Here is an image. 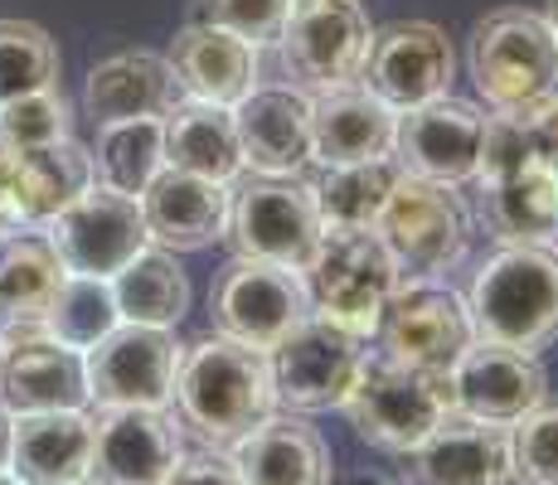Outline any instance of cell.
Listing matches in <instances>:
<instances>
[{"label": "cell", "mask_w": 558, "mask_h": 485, "mask_svg": "<svg viewBox=\"0 0 558 485\" xmlns=\"http://www.w3.org/2000/svg\"><path fill=\"white\" fill-rule=\"evenodd\" d=\"M170 403H175L180 427H190L204 447H233L263 417L277 413V388H272V369H267V354L219 336V330L185 344Z\"/></svg>", "instance_id": "1"}, {"label": "cell", "mask_w": 558, "mask_h": 485, "mask_svg": "<svg viewBox=\"0 0 558 485\" xmlns=\"http://www.w3.org/2000/svg\"><path fill=\"white\" fill-rule=\"evenodd\" d=\"M466 316L476 340L539 354L558 340V247L500 243L466 287Z\"/></svg>", "instance_id": "2"}, {"label": "cell", "mask_w": 558, "mask_h": 485, "mask_svg": "<svg viewBox=\"0 0 558 485\" xmlns=\"http://www.w3.org/2000/svg\"><path fill=\"white\" fill-rule=\"evenodd\" d=\"M302 282L311 316L369 344L403 277L374 229H326L311 263L302 267Z\"/></svg>", "instance_id": "3"}, {"label": "cell", "mask_w": 558, "mask_h": 485, "mask_svg": "<svg viewBox=\"0 0 558 485\" xmlns=\"http://www.w3.org/2000/svg\"><path fill=\"white\" fill-rule=\"evenodd\" d=\"M374 233L389 247L403 282H442L466 257L476 223H471V204L452 185L399 175Z\"/></svg>", "instance_id": "4"}, {"label": "cell", "mask_w": 558, "mask_h": 485, "mask_svg": "<svg viewBox=\"0 0 558 485\" xmlns=\"http://www.w3.org/2000/svg\"><path fill=\"white\" fill-rule=\"evenodd\" d=\"M471 83L490 112H514L558 88V39L534 10H496L471 29Z\"/></svg>", "instance_id": "5"}, {"label": "cell", "mask_w": 558, "mask_h": 485, "mask_svg": "<svg viewBox=\"0 0 558 485\" xmlns=\"http://www.w3.org/2000/svg\"><path fill=\"white\" fill-rule=\"evenodd\" d=\"M452 408V384L447 374L408 369L384 354H369L360 369L355 388L345 398V417L355 423V433L379 451L408 457Z\"/></svg>", "instance_id": "6"}, {"label": "cell", "mask_w": 558, "mask_h": 485, "mask_svg": "<svg viewBox=\"0 0 558 485\" xmlns=\"http://www.w3.org/2000/svg\"><path fill=\"white\" fill-rule=\"evenodd\" d=\"M369 45H374L369 15L355 0H296L282 35H277L287 78H292V88L311 97L360 83Z\"/></svg>", "instance_id": "7"}, {"label": "cell", "mask_w": 558, "mask_h": 485, "mask_svg": "<svg viewBox=\"0 0 558 485\" xmlns=\"http://www.w3.org/2000/svg\"><path fill=\"white\" fill-rule=\"evenodd\" d=\"M209 316L219 336L267 354L311 316V296L302 272H292V267L233 257L209 287Z\"/></svg>", "instance_id": "8"}, {"label": "cell", "mask_w": 558, "mask_h": 485, "mask_svg": "<svg viewBox=\"0 0 558 485\" xmlns=\"http://www.w3.org/2000/svg\"><path fill=\"white\" fill-rule=\"evenodd\" d=\"M316 194L302 180H243L229 190V233L233 257H257L302 272L320 243Z\"/></svg>", "instance_id": "9"}, {"label": "cell", "mask_w": 558, "mask_h": 485, "mask_svg": "<svg viewBox=\"0 0 558 485\" xmlns=\"http://www.w3.org/2000/svg\"><path fill=\"white\" fill-rule=\"evenodd\" d=\"M45 239L59 253L63 272L78 277H102L112 282L136 253L151 247L142 219V199L132 194H117L107 185H88L69 209H59L45 223Z\"/></svg>", "instance_id": "10"}, {"label": "cell", "mask_w": 558, "mask_h": 485, "mask_svg": "<svg viewBox=\"0 0 558 485\" xmlns=\"http://www.w3.org/2000/svg\"><path fill=\"white\" fill-rule=\"evenodd\" d=\"M364 360H369L364 340L336 330L330 320L306 316L282 344L267 350L277 408L282 413H330V408H345Z\"/></svg>", "instance_id": "11"}, {"label": "cell", "mask_w": 558, "mask_h": 485, "mask_svg": "<svg viewBox=\"0 0 558 485\" xmlns=\"http://www.w3.org/2000/svg\"><path fill=\"white\" fill-rule=\"evenodd\" d=\"M180 350H185V344H175L170 330L122 320L112 336H102L83 354L88 403H98V408H170Z\"/></svg>", "instance_id": "12"}, {"label": "cell", "mask_w": 558, "mask_h": 485, "mask_svg": "<svg viewBox=\"0 0 558 485\" xmlns=\"http://www.w3.org/2000/svg\"><path fill=\"white\" fill-rule=\"evenodd\" d=\"M379 354L408 369L447 374L461 360L476 330H471L466 301L442 282H399L389 311L379 320Z\"/></svg>", "instance_id": "13"}, {"label": "cell", "mask_w": 558, "mask_h": 485, "mask_svg": "<svg viewBox=\"0 0 558 485\" xmlns=\"http://www.w3.org/2000/svg\"><path fill=\"white\" fill-rule=\"evenodd\" d=\"M0 403L15 417L88 408L83 354L59 344L39 320H0Z\"/></svg>", "instance_id": "14"}, {"label": "cell", "mask_w": 558, "mask_h": 485, "mask_svg": "<svg viewBox=\"0 0 558 485\" xmlns=\"http://www.w3.org/2000/svg\"><path fill=\"white\" fill-rule=\"evenodd\" d=\"M481 142H486V112L461 97H433L423 107L399 112L393 132V160L403 175L437 180V185H471L481 166Z\"/></svg>", "instance_id": "15"}, {"label": "cell", "mask_w": 558, "mask_h": 485, "mask_svg": "<svg viewBox=\"0 0 558 485\" xmlns=\"http://www.w3.org/2000/svg\"><path fill=\"white\" fill-rule=\"evenodd\" d=\"M457 78V53L442 25L433 20H393L389 29H379L364 59V88L379 102H389L393 112L423 107L433 97H447Z\"/></svg>", "instance_id": "16"}, {"label": "cell", "mask_w": 558, "mask_h": 485, "mask_svg": "<svg viewBox=\"0 0 558 485\" xmlns=\"http://www.w3.org/2000/svg\"><path fill=\"white\" fill-rule=\"evenodd\" d=\"M185 457L180 417L166 408H98L93 413V485H160Z\"/></svg>", "instance_id": "17"}, {"label": "cell", "mask_w": 558, "mask_h": 485, "mask_svg": "<svg viewBox=\"0 0 558 485\" xmlns=\"http://www.w3.org/2000/svg\"><path fill=\"white\" fill-rule=\"evenodd\" d=\"M447 384H452L457 413L476 417V423H496V427L520 423L530 408H539L549 398L539 354H520L490 340H471L461 350V360L447 369Z\"/></svg>", "instance_id": "18"}, {"label": "cell", "mask_w": 558, "mask_h": 485, "mask_svg": "<svg viewBox=\"0 0 558 485\" xmlns=\"http://www.w3.org/2000/svg\"><path fill=\"white\" fill-rule=\"evenodd\" d=\"M93 185L88 146L73 136L35 150H0V223L39 229Z\"/></svg>", "instance_id": "19"}, {"label": "cell", "mask_w": 558, "mask_h": 485, "mask_svg": "<svg viewBox=\"0 0 558 485\" xmlns=\"http://www.w3.org/2000/svg\"><path fill=\"white\" fill-rule=\"evenodd\" d=\"M243 170L263 180H296L311 166V93L292 83H257L233 107Z\"/></svg>", "instance_id": "20"}, {"label": "cell", "mask_w": 558, "mask_h": 485, "mask_svg": "<svg viewBox=\"0 0 558 485\" xmlns=\"http://www.w3.org/2000/svg\"><path fill=\"white\" fill-rule=\"evenodd\" d=\"M413 485H510V427L476 423L466 413H447L413 451Z\"/></svg>", "instance_id": "21"}, {"label": "cell", "mask_w": 558, "mask_h": 485, "mask_svg": "<svg viewBox=\"0 0 558 485\" xmlns=\"http://www.w3.org/2000/svg\"><path fill=\"white\" fill-rule=\"evenodd\" d=\"M229 190L214 180L185 175V170H160L142 194V219L151 233V247L166 253H204L229 233Z\"/></svg>", "instance_id": "22"}, {"label": "cell", "mask_w": 558, "mask_h": 485, "mask_svg": "<svg viewBox=\"0 0 558 485\" xmlns=\"http://www.w3.org/2000/svg\"><path fill=\"white\" fill-rule=\"evenodd\" d=\"M393 132H399V112L364 83L311 97V160L326 170L393 156Z\"/></svg>", "instance_id": "23"}, {"label": "cell", "mask_w": 558, "mask_h": 485, "mask_svg": "<svg viewBox=\"0 0 558 485\" xmlns=\"http://www.w3.org/2000/svg\"><path fill=\"white\" fill-rule=\"evenodd\" d=\"M180 97L185 93H180L166 53L126 49L93 63L88 83H83V112L93 117V126L136 122V117H166Z\"/></svg>", "instance_id": "24"}, {"label": "cell", "mask_w": 558, "mask_h": 485, "mask_svg": "<svg viewBox=\"0 0 558 485\" xmlns=\"http://www.w3.org/2000/svg\"><path fill=\"white\" fill-rule=\"evenodd\" d=\"M243 485H330V447L302 413H272L229 447Z\"/></svg>", "instance_id": "25"}, {"label": "cell", "mask_w": 558, "mask_h": 485, "mask_svg": "<svg viewBox=\"0 0 558 485\" xmlns=\"http://www.w3.org/2000/svg\"><path fill=\"white\" fill-rule=\"evenodd\" d=\"M170 69L185 97L195 102H214V107H239L243 97L257 88V49L243 45L239 35L219 25H185L170 45Z\"/></svg>", "instance_id": "26"}, {"label": "cell", "mask_w": 558, "mask_h": 485, "mask_svg": "<svg viewBox=\"0 0 558 485\" xmlns=\"http://www.w3.org/2000/svg\"><path fill=\"white\" fill-rule=\"evenodd\" d=\"M93 461V413L63 408V413H20L15 447H10V476L20 485H83Z\"/></svg>", "instance_id": "27"}, {"label": "cell", "mask_w": 558, "mask_h": 485, "mask_svg": "<svg viewBox=\"0 0 558 485\" xmlns=\"http://www.w3.org/2000/svg\"><path fill=\"white\" fill-rule=\"evenodd\" d=\"M166 166L214 180V185H239L243 150H239V132H233V107L180 97L166 112Z\"/></svg>", "instance_id": "28"}, {"label": "cell", "mask_w": 558, "mask_h": 485, "mask_svg": "<svg viewBox=\"0 0 558 485\" xmlns=\"http://www.w3.org/2000/svg\"><path fill=\"white\" fill-rule=\"evenodd\" d=\"M481 214L500 243H554L558 233V166L549 160H524L510 175L486 180Z\"/></svg>", "instance_id": "29"}, {"label": "cell", "mask_w": 558, "mask_h": 485, "mask_svg": "<svg viewBox=\"0 0 558 485\" xmlns=\"http://www.w3.org/2000/svg\"><path fill=\"white\" fill-rule=\"evenodd\" d=\"M112 296H117L122 320H132V326L175 330L190 311V277L175 253L146 247V253H136L132 263L112 277Z\"/></svg>", "instance_id": "30"}, {"label": "cell", "mask_w": 558, "mask_h": 485, "mask_svg": "<svg viewBox=\"0 0 558 485\" xmlns=\"http://www.w3.org/2000/svg\"><path fill=\"white\" fill-rule=\"evenodd\" d=\"M93 185L142 199L146 185L166 170V117H136V122L98 126V142L88 150Z\"/></svg>", "instance_id": "31"}, {"label": "cell", "mask_w": 558, "mask_h": 485, "mask_svg": "<svg viewBox=\"0 0 558 485\" xmlns=\"http://www.w3.org/2000/svg\"><path fill=\"white\" fill-rule=\"evenodd\" d=\"M403 166L393 156L360 160V166H330L326 175L311 185L320 209V229H374L399 185Z\"/></svg>", "instance_id": "32"}, {"label": "cell", "mask_w": 558, "mask_h": 485, "mask_svg": "<svg viewBox=\"0 0 558 485\" xmlns=\"http://www.w3.org/2000/svg\"><path fill=\"white\" fill-rule=\"evenodd\" d=\"M63 282V263L45 233H5L0 243V320H39Z\"/></svg>", "instance_id": "33"}, {"label": "cell", "mask_w": 558, "mask_h": 485, "mask_svg": "<svg viewBox=\"0 0 558 485\" xmlns=\"http://www.w3.org/2000/svg\"><path fill=\"white\" fill-rule=\"evenodd\" d=\"M39 326H45L59 344L88 354L102 336H112V330L122 326V311H117L112 282H102V277L63 272V282H59V291H53L49 311L39 316Z\"/></svg>", "instance_id": "34"}, {"label": "cell", "mask_w": 558, "mask_h": 485, "mask_svg": "<svg viewBox=\"0 0 558 485\" xmlns=\"http://www.w3.org/2000/svg\"><path fill=\"white\" fill-rule=\"evenodd\" d=\"M59 88V45L29 20H0V102Z\"/></svg>", "instance_id": "35"}, {"label": "cell", "mask_w": 558, "mask_h": 485, "mask_svg": "<svg viewBox=\"0 0 558 485\" xmlns=\"http://www.w3.org/2000/svg\"><path fill=\"white\" fill-rule=\"evenodd\" d=\"M69 102L59 88H39L25 97H10L0 102V146L5 150H35V146H53L69 136Z\"/></svg>", "instance_id": "36"}, {"label": "cell", "mask_w": 558, "mask_h": 485, "mask_svg": "<svg viewBox=\"0 0 558 485\" xmlns=\"http://www.w3.org/2000/svg\"><path fill=\"white\" fill-rule=\"evenodd\" d=\"M510 481L558 485V403L549 398L510 423Z\"/></svg>", "instance_id": "37"}, {"label": "cell", "mask_w": 558, "mask_h": 485, "mask_svg": "<svg viewBox=\"0 0 558 485\" xmlns=\"http://www.w3.org/2000/svg\"><path fill=\"white\" fill-rule=\"evenodd\" d=\"M292 5L296 0H199V20L229 29V35H239L253 49H267L277 45Z\"/></svg>", "instance_id": "38"}, {"label": "cell", "mask_w": 558, "mask_h": 485, "mask_svg": "<svg viewBox=\"0 0 558 485\" xmlns=\"http://www.w3.org/2000/svg\"><path fill=\"white\" fill-rule=\"evenodd\" d=\"M506 117L514 122V136H520L524 156L558 166V88L534 97V102H524V107H514Z\"/></svg>", "instance_id": "39"}, {"label": "cell", "mask_w": 558, "mask_h": 485, "mask_svg": "<svg viewBox=\"0 0 558 485\" xmlns=\"http://www.w3.org/2000/svg\"><path fill=\"white\" fill-rule=\"evenodd\" d=\"M160 485H243V481L229 447H199V451H185Z\"/></svg>", "instance_id": "40"}, {"label": "cell", "mask_w": 558, "mask_h": 485, "mask_svg": "<svg viewBox=\"0 0 558 485\" xmlns=\"http://www.w3.org/2000/svg\"><path fill=\"white\" fill-rule=\"evenodd\" d=\"M10 447H15V413L0 403V471H10Z\"/></svg>", "instance_id": "41"}, {"label": "cell", "mask_w": 558, "mask_h": 485, "mask_svg": "<svg viewBox=\"0 0 558 485\" xmlns=\"http://www.w3.org/2000/svg\"><path fill=\"white\" fill-rule=\"evenodd\" d=\"M340 485H399V481H389V476H350V481H340Z\"/></svg>", "instance_id": "42"}, {"label": "cell", "mask_w": 558, "mask_h": 485, "mask_svg": "<svg viewBox=\"0 0 558 485\" xmlns=\"http://www.w3.org/2000/svg\"><path fill=\"white\" fill-rule=\"evenodd\" d=\"M544 20H549V29H554V39H558V0H549V10H544Z\"/></svg>", "instance_id": "43"}, {"label": "cell", "mask_w": 558, "mask_h": 485, "mask_svg": "<svg viewBox=\"0 0 558 485\" xmlns=\"http://www.w3.org/2000/svg\"><path fill=\"white\" fill-rule=\"evenodd\" d=\"M0 485H20L15 476H10V471H0Z\"/></svg>", "instance_id": "44"}, {"label": "cell", "mask_w": 558, "mask_h": 485, "mask_svg": "<svg viewBox=\"0 0 558 485\" xmlns=\"http://www.w3.org/2000/svg\"><path fill=\"white\" fill-rule=\"evenodd\" d=\"M5 233H10V229H5V223H0V243H5Z\"/></svg>", "instance_id": "45"}, {"label": "cell", "mask_w": 558, "mask_h": 485, "mask_svg": "<svg viewBox=\"0 0 558 485\" xmlns=\"http://www.w3.org/2000/svg\"><path fill=\"white\" fill-rule=\"evenodd\" d=\"M554 247H558V233H554Z\"/></svg>", "instance_id": "46"}, {"label": "cell", "mask_w": 558, "mask_h": 485, "mask_svg": "<svg viewBox=\"0 0 558 485\" xmlns=\"http://www.w3.org/2000/svg\"><path fill=\"white\" fill-rule=\"evenodd\" d=\"M0 150H5V146H0Z\"/></svg>", "instance_id": "47"}]
</instances>
